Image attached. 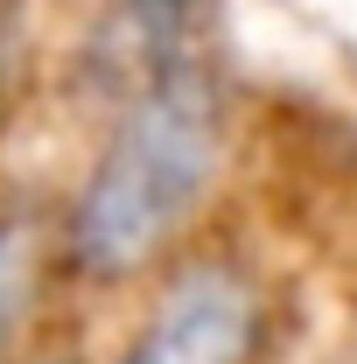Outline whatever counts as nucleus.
Instances as JSON below:
<instances>
[{"mask_svg":"<svg viewBox=\"0 0 357 364\" xmlns=\"http://www.w3.org/2000/svg\"><path fill=\"white\" fill-rule=\"evenodd\" d=\"M218 147L224 112L203 63L176 56V63L147 70L70 203L63 259L91 287H112V280H134L140 267H154L169 252V238L189 225V210L203 203V189L218 176Z\"/></svg>","mask_w":357,"mask_h":364,"instance_id":"obj_1","label":"nucleus"},{"mask_svg":"<svg viewBox=\"0 0 357 364\" xmlns=\"http://www.w3.org/2000/svg\"><path fill=\"white\" fill-rule=\"evenodd\" d=\"M252 343H260V301L245 273L203 259L169 280V294L119 350V364H252Z\"/></svg>","mask_w":357,"mask_h":364,"instance_id":"obj_2","label":"nucleus"},{"mask_svg":"<svg viewBox=\"0 0 357 364\" xmlns=\"http://www.w3.org/2000/svg\"><path fill=\"white\" fill-rule=\"evenodd\" d=\"M36 287H43V231L28 210H14L0 218V358L36 309Z\"/></svg>","mask_w":357,"mask_h":364,"instance_id":"obj_3","label":"nucleus"},{"mask_svg":"<svg viewBox=\"0 0 357 364\" xmlns=\"http://www.w3.org/2000/svg\"><path fill=\"white\" fill-rule=\"evenodd\" d=\"M7 36H14V0H0V63H7Z\"/></svg>","mask_w":357,"mask_h":364,"instance_id":"obj_4","label":"nucleus"},{"mask_svg":"<svg viewBox=\"0 0 357 364\" xmlns=\"http://www.w3.org/2000/svg\"><path fill=\"white\" fill-rule=\"evenodd\" d=\"M329 364H357V336H343V350H336Z\"/></svg>","mask_w":357,"mask_h":364,"instance_id":"obj_5","label":"nucleus"}]
</instances>
